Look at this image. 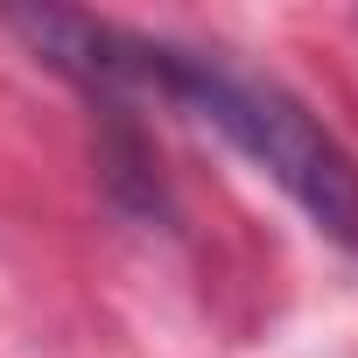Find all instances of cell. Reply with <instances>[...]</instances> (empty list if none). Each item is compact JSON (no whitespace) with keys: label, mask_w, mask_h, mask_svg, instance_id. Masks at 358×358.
<instances>
[{"label":"cell","mask_w":358,"mask_h":358,"mask_svg":"<svg viewBox=\"0 0 358 358\" xmlns=\"http://www.w3.org/2000/svg\"><path fill=\"white\" fill-rule=\"evenodd\" d=\"M127 85H155L190 120L218 127L323 239L358 246V162L288 85L239 71L218 50H176L155 36H127Z\"/></svg>","instance_id":"6da1fadb"}]
</instances>
